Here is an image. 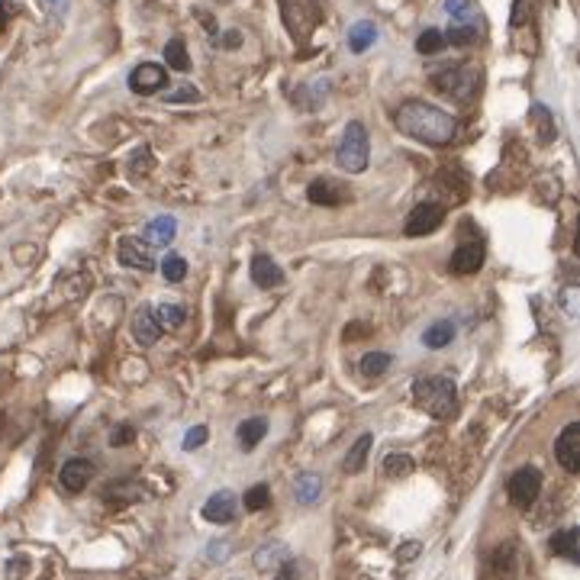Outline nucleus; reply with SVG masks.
<instances>
[{"mask_svg":"<svg viewBox=\"0 0 580 580\" xmlns=\"http://www.w3.org/2000/svg\"><path fill=\"white\" fill-rule=\"evenodd\" d=\"M394 126L403 136L423 142V145H432V149L452 145L458 136L455 116L448 113V110L435 107V104H426V100H406V104H400L397 113H394Z\"/></svg>","mask_w":580,"mask_h":580,"instance_id":"1","label":"nucleus"},{"mask_svg":"<svg viewBox=\"0 0 580 580\" xmlns=\"http://www.w3.org/2000/svg\"><path fill=\"white\" fill-rule=\"evenodd\" d=\"M413 403L432 419H452L458 413V387L445 374H423L413 381Z\"/></svg>","mask_w":580,"mask_h":580,"instance_id":"2","label":"nucleus"},{"mask_svg":"<svg viewBox=\"0 0 580 580\" xmlns=\"http://www.w3.org/2000/svg\"><path fill=\"white\" fill-rule=\"evenodd\" d=\"M371 162V139H368V129L365 123H352L345 126V133H342V142L339 149H336V165L348 174H361Z\"/></svg>","mask_w":580,"mask_h":580,"instance_id":"3","label":"nucleus"},{"mask_svg":"<svg viewBox=\"0 0 580 580\" xmlns=\"http://www.w3.org/2000/svg\"><path fill=\"white\" fill-rule=\"evenodd\" d=\"M432 87L439 94H445V97L458 100V104H468V100L477 94V87H481V75H477V68L471 65H445L439 68V71H432Z\"/></svg>","mask_w":580,"mask_h":580,"instance_id":"4","label":"nucleus"},{"mask_svg":"<svg viewBox=\"0 0 580 580\" xmlns=\"http://www.w3.org/2000/svg\"><path fill=\"white\" fill-rule=\"evenodd\" d=\"M506 493H510V503H513L516 510H529V506H535V500H539V493H542V471L539 468H532V464L519 468V471L510 477Z\"/></svg>","mask_w":580,"mask_h":580,"instance_id":"5","label":"nucleus"},{"mask_svg":"<svg viewBox=\"0 0 580 580\" xmlns=\"http://www.w3.org/2000/svg\"><path fill=\"white\" fill-rule=\"evenodd\" d=\"M442 223H445V207L426 200V203H416V207L410 210V216H406V223H403V236L423 239V236H432L435 229H442Z\"/></svg>","mask_w":580,"mask_h":580,"instance_id":"6","label":"nucleus"},{"mask_svg":"<svg viewBox=\"0 0 580 580\" xmlns=\"http://www.w3.org/2000/svg\"><path fill=\"white\" fill-rule=\"evenodd\" d=\"M116 258H120V265L133 268V271H155L158 268L152 245L145 239H136V236L120 239V245H116Z\"/></svg>","mask_w":580,"mask_h":580,"instance_id":"7","label":"nucleus"},{"mask_svg":"<svg viewBox=\"0 0 580 580\" xmlns=\"http://www.w3.org/2000/svg\"><path fill=\"white\" fill-rule=\"evenodd\" d=\"M126 84H129V91L133 94L149 97V94H158L168 84V68L155 65V62H142V65H136L133 71H129Z\"/></svg>","mask_w":580,"mask_h":580,"instance_id":"8","label":"nucleus"},{"mask_svg":"<svg viewBox=\"0 0 580 580\" xmlns=\"http://www.w3.org/2000/svg\"><path fill=\"white\" fill-rule=\"evenodd\" d=\"M555 458L568 474L580 471V423H568L555 442Z\"/></svg>","mask_w":580,"mask_h":580,"instance_id":"9","label":"nucleus"},{"mask_svg":"<svg viewBox=\"0 0 580 580\" xmlns=\"http://www.w3.org/2000/svg\"><path fill=\"white\" fill-rule=\"evenodd\" d=\"M203 519L213 522V526H229L232 519H236V513H239V500H236V493L232 490H216V493H210L207 503H203Z\"/></svg>","mask_w":580,"mask_h":580,"instance_id":"10","label":"nucleus"},{"mask_svg":"<svg viewBox=\"0 0 580 580\" xmlns=\"http://www.w3.org/2000/svg\"><path fill=\"white\" fill-rule=\"evenodd\" d=\"M94 477V464L87 461V458H68L65 464H62V471H58V484H62V490H68V493H81L87 484H91Z\"/></svg>","mask_w":580,"mask_h":580,"instance_id":"11","label":"nucleus"},{"mask_svg":"<svg viewBox=\"0 0 580 580\" xmlns=\"http://www.w3.org/2000/svg\"><path fill=\"white\" fill-rule=\"evenodd\" d=\"M484 242H464V245H458L455 255L448 258V268L455 274H461V278H468V274H477L484 268Z\"/></svg>","mask_w":580,"mask_h":580,"instance_id":"12","label":"nucleus"},{"mask_svg":"<svg viewBox=\"0 0 580 580\" xmlns=\"http://www.w3.org/2000/svg\"><path fill=\"white\" fill-rule=\"evenodd\" d=\"M249 278H252V284H255V287H261V290L281 287V284H284L281 265H278L271 255H255V258H252Z\"/></svg>","mask_w":580,"mask_h":580,"instance_id":"13","label":"nucleus"},{"mask_svg":"<svg viewBox=\"0 0 580 580\" xmlns=\"http://www.w3.org/2000/svg\"><path fill=\"white\" fill-rule=\"evenodd\" d=\"M307 200L316 203V207H342L348 200V191L342 184L329 181V178H316L313 184L307 187Z\"/></svg>","mask_w":580,"mask_h":580,"instance_id":"14","label":"nucleus"},{"mask_svg":"<svg viewBox=\"0 0 580 580\" xmlns=\"http://www.w3.org/2000/svg\"><path fill=\"white\" fill-rule=\"evenodd\" d=\"M133 339L139 342L142 348H152L162 339V326L155 323V313H152L149 303H142L133 313Z\"/></svg>","mask_w":580,"mask_h":580,"instance_id":"15","label":"nucleus"},{"mask_svg":"<svg viewBox=\"0 0 580 580\" xmlns=\"http://www.w3.org/2000/svg\"><path fill=\"white\" fill-rule=\"evenodd\" d=\"M145 242L149 245H168V242L178 236V220L174 216H168V213H162V216H155V220H149V226H145Z\"/></svg>","mask_w":580,"mask_h":580,"instance_id":"16","label":"nucleus"},{"mask_svg":"<svg viewBox=\"0 0 580 580\" xmlns=\"http://www.w3.org/2000/svg\"><path fill=\"white\" fill-rule=\"evenodd\" d=\"M268 435V419L265 416H252V419H245V423H239V429H236V439H239V448L242 452H252V448H258V442Z\"/></svg>","mask_w":580,"mask_h":580,"instance_id":"17","label":"nucleus"},{"mask_svg":"<svg viewBox=\"0 0 580 580\" xmlns=\"http://www.w3.org/2000/svg\"><path fill=\"white\" fill-rule=\"evenodd\" d=\"M294 497H297V503L313 506L316 500L323 497V477L313 471H303L297 481H294Z\"/></svg>","mask_w":580,"mask_h":580,"instance_id":"18","label":"nucleus"},{"mask_svg":"<svg viewBox=\"0 0 580 580\" xmlns=\"http://www.w3.org/2000/svg\"><path fill=\"white\" fill-rule=\"evenodd\" d=\"M374 42H377V26L371 20H358L355 26H348V49L355 52V55L368 52Z\"/></svg>","mask_w":580,"mask_h":580,"instance_id":"19","label":"nucleus"},{"mask_svg":"<svg viewBox=\"0 0 580 580\" xmlns=\"http://www.w3.org/2000/svg\"><path fill=\"white\" fill-rule=\"evenodd\" d=\"M371 445H374V435H371V432H365L355 445L348 448L345 461H342L345 474H361V471H365V461H368V452H371Z\"/></svg>","mask_w":580,"mask_h":580,"instance_id":"20","label":"nucleus"},{"mask_svg":"<svg viewBox=\"0 0 580 580\" xmlns=\"http://www.w3.org/2000/svg\"><path fill=\"white\" fill-rule=\"evenodd\" d=\"M452 339H455V323H452V319H435V323L423 332V345L432 348V352L452 345Z\"/></svg>","mask_w":580,"mask_h":580,"instance_id":"21","label":"nucleus"},{"mask_svg":"<svg viewBox=\"0 0 580 580\" xmlns=\"http://www.w3.org/2000/svg\"><path fill=\"white\" fill-rule=\"evenodd\" d=\"M529 120H532V126H535V136H539L542 145H548V142H555L558 129H555V120H551V113H548L545 104H532Z\"/></svg>","mask_w":580,"mask_h":580,"instance_id":"22","label":"nucleus"},{"mask_svg":"<svg viewBox=\"0 0 580 580\" xmlns=\"http://www.w3.org/2000/svg\"><path fill=\"white\" fill-rule=\"evenodd\" d=\"M287 558H290L287 548H284L281 542H268V545H261L255 551V568L258 571H271V568H281Z\"/></svg>","mask_w":580,"mask_h":580,"instance_id":"23","label":"nucleus"},{"mask_svg":"<svg viewBox=\"0 0 580 580\" xmlns=\"http://www.w3.org/2000/svg\"><path fill=\"white\" fill-rule=\"evenodd\" d=\"M577 535H580V532L574 529V526H571V529L555 532V535H551V555H561V558H568V561H577V558H580Z\"/></svg>","mask_w":580,"mask_h":580,"instance_id":"24","label":"nucleus"},{"mask_svg":"<svg viewBox=\"0 0 580 580\" xmlns=\"http://www.w3.org/2000/svg\"><path fill=\"white\" fill-rule=\"evenodd\" d=\"M152 313H155V323L162 326V329H181L184 319H187L181 303H162V307H155Z\"/></svg>","mask_w":580,"mask_h":580,"instance_id":"25","label":"nucleus"},{"mask_svg":"<svg viewBox=\"0 0 580 580\" xmlns=\"http://www.w3.org/2000/svg\"><path fill=\"white\" fill-rule=\"evenodd\" d=\"M416 471V461L406 452H390L387 458H384V474L387 477H410V474Z\"/></svg>","mask_w":580,"mask_h":580,"instance_id":"26","label":"nucleus"},{"mask_svg":"<svg viewBox=\"0 0 580 580\" xmlns=\"http://www.w3.org/2000/svg\"><path fill=\"white\" fill-rule=\"evenodd\" d=\"M445 10H448V17H452V26L477 23V7H474V0H445Z\"/></svg>","mask_w":580,"mask_h":580,"instance_id":"27","label":"nucleus"},{"mask_svg":"<svg viewBox=\"0 0 580 580\" xmlns=\"http://www.w3.org/2000/svg\"><path fill=\"white\" fill-rule=\"evenodd\" d=\"M390 365H394V355H387V352H368L358 368H361L365 377H384Z\"/></svg>","mask_w":580,"mask_h":580,"instance_id":"28","label":"nucleus"},{"mask_svg":"<svg viewBox=\"0 0 580 580\" xmlns=\"http://www.w3.org/2000/svg\"><path fill=\"white\" fill-rule=\"evenodd\" d=\"M165 62L168 68H174V71H191V55H187V46H184V39H171L165 46Z\"/></svg>","mask_w":580,"mask_h":580,"instance_id":"29","label":"nucleus"},{"mask_svg":"<svg viewBox=\"0 0 580 580\" xmlns=\"http://www.w3.org/2000/svg\"><path fill=\"white\" fill-rule=\"evenodd\" d=\"M448 42H445V33H442V29H423V33H419V39H416V52H419V55H439L442 49H445Z\"/></svg>","mask_w":580,"mask_h":580,"instance_id":"30","label":"nucleus"},{"mask_svg":"<svg viewBox=\"0 0 580 580\" xmlns=\"http://www.w3.org/2000/svg\"><path fill=\"white\" fill-rule=\"evenodd\" d=\"M158 268H162V278H165L168 284H181L184 278H187V261H184L181 255H174V252L162 258Z\"/></svg>","mask_w":580,"mask_h":580,"instance_id":"31","label":"nucleus"},{"mask_svg":"<svg viewBox=\"0 0 580 580\" xmlns=\"http://www.w3.org/2000/svg\"><path fill=\"white\" fill-rule=\"evenodd\" d=\"M271 506V487L268 484H255L252 490H245V510L249 513H261Z\"/></svg>","mask_w":580,"mask_h":580,"instance_id":"32","label":"nucleus"},{"mask_svg":"<svg viewBox=\"0 0 580 580\" xmlns=\"http://www.w3.org/2000/svg\"><path fill=\"white\" fill-rule=\"evenodd\" d=\"M477 36H481L477 23H464V26H452L445 33V42H452V46H471V42H477Z\"/></svg>","mask_w":580,"mask_h":580,"instance_id":"33","label":"nucleus"},{"mask_svg":"<svg viewBox=\"0 0 580 580\" xmlns=\"http://www.w3.org/2000/svg\"><path fill=\"white\" fill-rule=\"evenodd\" d=\"M194 100H200V91L194 84H184L174 94H165V104H194Z\"/></svg>","mask_w":580,"mask_h":580,"instance_id":"34","label":"nucleus"},{"mask_svg":"<svg viewBox=\"0 0 580 580\" xmlns=\"http://www.w3.org/2000/svg\"><path fill=\"white\" fill-rule=\"evenodd\" d=\"M207 426H194V429H187V435H184V452H197L203 442H207Z\"/></svg>","mask_w":580,"mask_h":580,"instance_id":"35","label":"nucleus"},{"mask_svg":"<svg viewBox=\"0 0 580 580\" xmlns=\"http://www.w3.org/2000/svg\"><path fill=\"white\" fill-rule=\"evenodd\" d=\"M136 439V432L129 429V426H116L113 432H110V445L113 448H123V445H129V442Z\"/></svg>","mask_w":580,"mask_h":580,"instance_id":"36","label":"nucleus"},{"mask_svg":"<svg viewBox=\"0 0 580 580\" xmlns=\"http://www.w3.org/2000/svg\"><path fill=\"white\" fill-rule=\"evenodd\" d=\"M423 551V545L419 542H406V545H400V551H397V561L400 564H406V561H413L416 555Z\"/></svg>","mask_w":580,"mask_h":580,"instance_id":"37","label":"nucleus"},{"mask_svg":"<svg viewBox=\"0 0 580 580\" xmlns=\"http://www.w3.org/2000/svg\"><path fill=\"white\" fill-rule=\"evenodd\" d=\"M207 558L210 561H223V558H229V545H226V542H210Z\"/></svg>","mask_w":580,"mask_h":580,"instance_id":"38","label":"nucleus"},{"mask_svg":"<svg viewBox=\"0 0 580 580\" xmlns=\"http://www.w3.org/2000/svg\"><path fill=\"white\" fill-rule=\"evenodd\" d=\"M271 580H297V564H294V561L287 558V561H284L281 568H278V574H274Z\"/></svg>","mask_w":580,"mask_h":580,"instance_id":"39","label":"nucleus"},{"mask_svg":"<svg viewBox=\"0 0 580 580\" xmlns=\"http://www.w3.org/2000/svg\"><path fill=\"white\" fill-rule=\"evenodd\" d=\"M10 17H13V4H10V0H0V29L10 23Z\"/></svg>","mask_w":580,"mask_h":580,"instance_id":"40","label":"nucleus"},{"mask_svg":"<svg viewBox=\"0 0 580 580\" xmlns=\"http://www.w3.org/2000/svg\"><path fill=\"white\" fill-rule=\"evenodd\" d=\"M574 294H577L574 287L564 290V307H568V316H577V307H574Z\"/></svg>","mask_w":580,"mask_h":580,"instance_id":"41","label":"nucleus"},{"mask_svg":"<svg viewBox=\"0 0 580 580\" xmlns=\"http://www.w3.org/2000/svg\"><path fill=\"white\" fill-rule=\"evenodd\" d=\"M239 42H242V36L236 33V29H229V33L223 36V46H226V49H236V46H239Z\"/></svg>","mask_w":580,"mask_h":580,"instance_id":"42","label":"nucleus"},{"mask_svg":"<svg viewBox=\"0 0 580 580\" xmlns=\"http://www.w3.org/2000/svg\"><path fill=\"white\" fill-rule=\"evenodd\" d=\"M46 4H49L55 13H65V10H68V0H46Z\"/></svg>","mask_w":580,"mask_h":580,"instance_id":"43","label":"nucleus"},{"mask_svg":"<svg viewBox=\"0 0 580 580\" xmlns=\"http://www.w3.org/2000/svg\"><path fill=\"white\" fill-rule=\"evenodd\" d=\"M0 432H4V410H0Z\"/></svg>","mask_w":580,"mask_h":580,"instance_id":"44","label":"nucleus"}]
</instances>
